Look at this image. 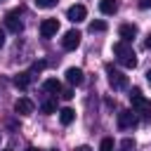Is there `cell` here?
I'll list each match as a JSON object with an SVG mask.
<instances>
[{
  "mask_svg": "<svg viewBox=\"0 0 151 151\" xmlns=\"http://www.w3.org/2000/svg\"><path fill=\"white\" fill-rule=\"evenodd\" d=\"M113 54H116V59H118L123 66H127V68H134V66H137V54H134V50L130 47V42L118 40V42L113 45Z\"/></svg>",
  "mask_w": 151,
  "mask_h": 151,
  "instance_id": "1",
  "label": "cell"
},
{
  "mask_svg": "<svg viewBox=\"0 0 151 151\" xmlns=\"http://www.w3.org/2000/svg\"><path fill=\"white\" fill-rule=\"evenodd\" d=\"M130 101H132V111H134V113H142L144 118H151V99H146L139 87H132Z\"/></svg>",
  "mask_w": 151,
  "mask_h": 151,
  "instance_id": "2",
  "label": "cell"
},
{
  "mask_svg": "<svg viewBox=\"0 0 151 151\" xmlns=\"http://www.w3.org/2000/svg\"><path fill=\"white\" fill-rule=\"evenodd\" d=\"M106 73H109V85L113 90H125L127 87V76L123 71H116L113 66H106Z\"/></svg>",
  "mask_w": 151,
  "mask_h": 151,
  "instance_id": "3",
  "label": "cell"
},
{
  "mask_svg": "<svg viewBox=\"0 0 151 151\" xmlns=\"http://www.w3.org/2000/svg\"><path fill=\"white\" fill-rule=\"evenodd\" d=\"M118 127H120V130H132V127H137V113L130 111V109L120 111V113H118Z\"/></svg>",
  "mask_w": 151,
  "mask_h": 151,
  "instance_id": "4",
  "label": "cell"
},
{
  "mask_svg": "<svg viewBox=\"0 0 151 151\" xmlns=\"http://www.w3.org/2000/svg\"><path fill=\"white\" fill-rule=\"evenodd\" d=\"M5 26H7V31H12V33H19V31L24 28V21H21V17H19V9H12V12L5 14Z\"/></svg>",
  "mask_w": 151,
  "mask_h": 151,
  "instance_id": "5",
  "label": "cell"
},
{
  "mask_svg": "<svg viewBox=\"0 0 151 151\" xmlns=\"http://www.w3.org/2000/svg\"><path fill=\"white\" fill-rule=\"evenodd\" d=\"M80 38H83V35H80V31H76V28H73V31H66V33H64V38H61V47L71 52V50H76V47L80 45Z\"/></svg>",
  "mask_w": 151,
  "mask_h": 151,
  "instance_id": "6",
  "label": "cell"
},
{
  "mask_svg": "<svg viewBox=\"0 0 151 151\" xmlns=\"http://www.w3.org/2000/svg\"><path fill=\"white\" fill-rule=\"evenodd\" d=\"M57 31H59L57 19H42V24H40V35L42 38H52V35H57Z\"/></svg>",
  "mask_w": 151,
  "mask_h": 151,
  "instance_id": "7",
  "label": "cell"
},
{
  "mask_svg": "<svg viewBox=\"0 0 151 151\" xmlns=\"http://www.w3.org/2000/svg\"><path fill=\"white\" fill-rule=\"evenodd\" d=\"M66 17H68V21L78 24V21H83L87 17V9H85V5H71L68 12H66Z\"/></svg>",
  "mask_w": 151,
  "mask_h": 151,
  "instance_id": "8",
  "label": "cell"
},
{
  "mask_svg": "<svg viewBox=\"0 0 151 151\" xmlns=\"http://www.w3.org/2000/svg\"><path fill=\"white\" fill-rule=\"evenodd\" d=\"M14 111H17L19 116H31V113H33V101H31L28 97H19V99L14 101Z\"/></svg>",
  "mask_w": 151,
  "mask_h": 151,
  "instance_id": "9",
  "label": "cell"
},
{
  "mask_svg": "<svg viewBox=\"0 0 151 151\" xmlns=\"http://www.w3.org/2000/svg\"><path fill=\"white\" fill-rule=\"evenodd\" d=\"M118 35L123 38V42H130V40H134V35H137V26H134V24H123V26L118 28Z\"/></svg>",
  "mask_w": 151,
  "mask_h": 151,
  "instance_id": "10",
  "label": "cell"
},
{
  "mask_svg": "<svg viewBox=\"0 0 151 151\" xmlns=\"http://www.w3.org/2000/svg\"><path fill=\"white\" fill-rule=\"evenodd\" d=\"M66 80H68L71 85H83L85 76H83V71H80V68L71 66V68H66Z\"/></svg>",
  "mask_w": 151,
  "mask_h": 151,
  "instance_id": "11",
  "label": "cell"
},
{
  "mask_svg": "<svg viewBox=\"0 0 151 151\" xmlns=\"http://www.w3.org/2000/svg\"><path fill=\"white\" fill-rule=\"evenodd\" d=\"M42 90L50 92V94H57V92H61V83H59L57 78H47V80L42 83Z\"/></svg>",
  "mask_w": 151,
  "mask_h": 151,
  "instance_id": "12",
  "label": "cell"
},
{
  "mask_svg": "<svg viewBox=\"0 0 151 151\" xmlns=\"http://www.w3.org/2000/svg\"><path fill=\"white\" fill-rule=\"evenodd\" d=\"M59 120H61V125H71V123L76 120V111L68 109V106L61 109V111H59Z\"/></svg>",
  "mask_w": 151,
  "mask_h": 151,
  "instance_id": "13",
  "label": "cell"
},
{
  "mask_svg": "<svg viewBox=\"0 0 151 151\" xmlns=\"http://www.w3.org/2000/svg\"><path fill=\"white\" fill-rule=\"evenodd\" d=\"M99 9H101V14H116L118 0H101V2H99Z\"/></svg>",
  "mask_w": 151,
  "mask_h": 151,
  "instance_id": "14",
  "label": "cell"
},
{
  "mask_svg": "<svg viewBox=\"0 0 151 151\" xmlns=\"http://www.w3.org/2000/svg\"><path fill=\"white\" fill-rule=\"evenodd\" d=\"M14 85L19 87V90H26L28 85H31V73L26 71V73H19L17 78H14Z\"/></svg>",
  "mask_w": 151,
  "mask_h": 151,
  "instance_id": "15",
  "label": "cell"
},
{
  "mask_svg": "<svg viewBox=\"0 0 151 151\" xmlns=\"http://www.w3.org/2000/svg\"><path fill=\"white\" fill-rule=\"evenodd\" d=\"M118 151H134V139H130V137H125V139L120 142V146H118Z\"/></svg>",
  "mask_w": 151,
  "mask_h": 151,
  "instance_id": "16",
  "label": "cell"
},
{
  "mask_svg": "<svg viewBox=\"0 0 151 151\" xmlns=\"http://www.w3.org/2000/svg\"><path fill=\"white\" fill-rule=\"evenodd\" d=\"M99 151H113V139L111 137H104L101 144H99Z\"/></svg>",
  "mask_w": 151,
  "mask_h": 151,
  "instance_id": "17",
  "label": "cell"
},
{
  "mask_svg": "<svg viewBox=\"0 0 151 151\" xmlns=\"http://www.w3.org/2000/svg\"><path fill=\"white\" fill-rule=\"evenodd\" d=\"M90 31H92V33H94V31L101 33V31H106V24H104V21H92V24H90Z\"/></svg>",
  "mask_w": 151,
  "mask_h": 151,
  "instance_id": "18",
  "label": "cell"
},
{
  "mask_svg": "<svg viewBox=\"0 0 151 151\" xmlns=\"http://www.w3.org/2000/svg\"><path fill=\"white\" fill-rule=\"evenodd\" d=\"M54 111H57V104L54 101H50V99L42 101V113H54Z\"/></svg>",
  "mask_w": 151,
  "mask_h": 151,
  "instance_id": "19",
  "label": "cell"
},
{
  "mask_svg": "<svg viewBox=\"0 0 151 151\" xmlns=\"http://www.w3.org/2000/svg\"><path fill=\"white\" fill-rule=\"evenodd\" d=\"M35 5H38V7H42V9H50V7H54V5H57V0H35Z\"/></svg>",
  "mask_w": 151,
  "mask_h": 151,
  "instance_id": "20",
  "label": "cell"
},
{
  "mask_svg": "<svg viewBox=\"0 0 151 151\" xmlns=\"http://www.w3.org/2000/svg\"><path fill=\"white\" fill-rule=\"evenodd\" d=\"M42 68H45V61H35L33 64V71H42Z\"/></svg>",
  "mask_w": 151,
  "mask_h": 151,
  "instance_id": "21",
  "label": "cell"
},
{
  "mask_svg": "<svg viewBox=\"0 0 151 151\" xmlns=\"http://www.w3.org/2000/svg\"><path fill=\"white\" fill-rule=\"evenodd\" d=\"M61 97H64V99H73V92H71V90H61Z\"/></svg>",
  "mask_w": 151,
  "mask_h": 151,
  "instance_id": "22",
  "label": "cell"
},
{
  "mask_svg": "<svg viewBox=\"0 0 151 151\" xmlns=\"http://www.w3.org/2000/svg\"><path fill=\"white\" fill-rule=\"evenodd\" d=\"M139 7H142V9H149V7H151V0H139Z\"/></svg>",
  "mask_w": 151,
  "mask_h": 151,
  "instance_id": "23",
  "label": "cell"
},
{
  "mask_svg": "<svg viewBox=\"0 0 151 151\" xmlns=\"http://www.w3.org/2000/svg\"><path fill=\"white\" fill-rule=\"evenodd\" d=\"M2 45H5V31L0 28V47H2Z\"/></svg>",
  "mask_w": 151,
  "mask_h": 151,
  "instance_id": "24",
  "label": "cell"
},
{
  "mask_svg": "<svg viewBox=\"0 0 151 151\" xmlns=\"http://www.w3.org/2000/svg\"><path fill=\"white\" fill-rule=\"evenodd\" d=\"M76 151H92V149H90V146H78Z\"/></svg>",
  "mask_w": 151,
  "mask_h": 151,
  "instance_id": "25",
  "label": "cell"
},
{
  "mask_svg": "<svg viewBox=\"0 0 151 151\" xmlns=\"http://www.w3.org/2000/svg\"><path fill=\"white\" fill-rule=\"evenodd\" d=\"M144 45H146V47L151 50V33H149V38H146V42H144Z\"/></svg>",
  "mask_w": 151,
  "mask_h": 151,
  "instance_id": "26",
  "label": "cell"
},
{
  "mask_svg": "<svg viewBox=\"0 0 151 151\" xmlns=\"http://www.w3.org/2000/svg\"><path fill=\"white\" fill-rule=\"evenodd\" d=\"M24 151H38V149H33V146H26V149H24Z\"/></svg>",
  "mask_w": 151,
  "mask_h": 151,
  "instance_id": "27",
  "label": "cell"
},
{
  "mask_svg": "<svg viewBox=\"0 0 151 151\" xmlns=\"http://www.w3.org/2000/svg\"><path fill=\"white\" fill-rule=\"evenodd\" d=\"M146 80H149V85H151V71H149V73H146Z\"/></svg>",
  "mask_w": 151,
  "mask_h": 151,
  "instance_id": "28",
  "label": "cell"
},
{
  "mask_svg": "<svg viewBox=\"0 0 151 151\" xmlns=\"http://www.w3.org/2000/svg\"><path fill=\"white\" fill-rule=\"evenodd\" d=\"M2 2H7V0H0V5H2Z\"/></svg>",
  "mask_w": 151,
  "mask_h": 151,
  "instance_id": "29",
  "label": "cell"
}]
</instances>
